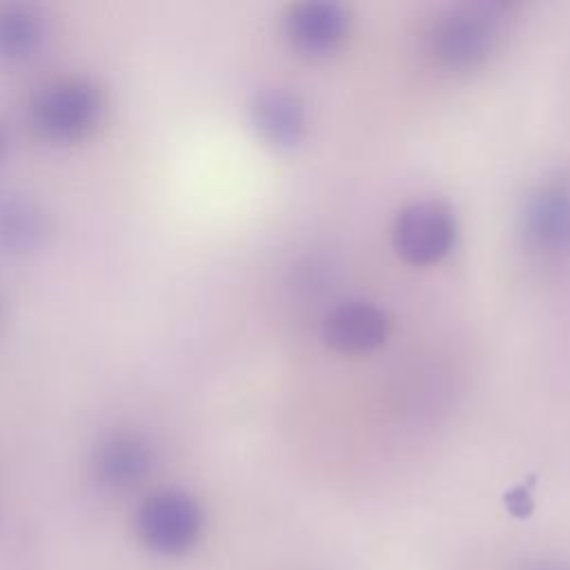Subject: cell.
Returning a JSON list of instances; mask_svg holds the SVG:
<instances>
[{
  "label": "cell",
  "instance_id": "obj_1",
  "mask_svg": "<svg viewBox=\"0 0 570 570\" xmlns=\"http://www.w3.org/2000/svg\"><path fill=\"white\" fill-rule=\"evenodd\" d=\"M505 16L501 4L468 2L445 9L430 27L432 56L450 69H470L485 62L503 40Z\"/></svg>",
  "mask_w": 570,
  "mask_h": 570
},
{
  "label": "cell",
  "instance_id": "obj_2",
  "mask_svg": "<svg viewBox=\"0 0 570 570\" xmlns=\"http://www.w3.org/2000/svg\"><path fill=\"white\" fill-rule=\"evenodd\" d=\"M136 528L149 550L165 557L183 554L200 539L203 510L196 499L185 492H156L140 503Z\"/></svg>",
  "mask_w": 570,
  "mask_h": 570
},
{
  "label": "cell",
  "instance_id": "obj_3",
  "mask_svg": "<svg viewBox=\"0 0 570 570\" xmlns=\"http://www.w3.org/2000/svg\"><path fill=\"white\" fill-rule=\"evenodd\" d=\"M456 238V218L441 200H416L403 207L392 225L396 254L412 265H432L450 254Z\"/></svg>",
  "mask_w": 570,
  "mask_h": 570
},
{
  "label": "cell",
  "instance_id": "obj_4",
  "mask_svg": "<svg viewBox=\"0 0 570 570\" xmlns=\"http://www.w3.org/2000/svg\"><path fill=\"white\" fill-rule=\"evenodd\" d=\"M350 31V13L330 0L296 2L285 13V36L294 49L318 56L334 51Z\"/></svg>",
  "mask_w": 570,
  "mask_h": 570
},
{
  "label": "cell",
  "instance_id": "obj_5",
  "mask_svg": "<svg viewBox=\"0 0 570 570\" xmlns=\"http://www.w3.org/2000/svg\"><path fill=\"white\" fill-rule=\"evenodd\" d=\"M321 334L325 343L336 352H370L385 341L387 316L372 303L347 301L327 312Z\"/></svg>",
  "mask_w": 570,
  "mask_h": 570
},
{
  "label": "cell",
  "instance_id": "obj_6",
  "mask_svg": "<svg viewBox=\"0 0 570 570\" xmlns=\"http://www.w3.org/2000/svg\"><path fill=\"white\" fill-rule=\"evenodd\" d=\"M523 232L530 245L543 252L570 247V185H541L525 203Z\"/></svg>",
  "mask_w": 570,
  "mask_h": 570
},
{
  "label": "cell",
  "instance_id": "obj_7",
  "mask_svg": "<svg viewBox=\"0 0 570 570\" xmlns=\"http://www.w3.org/2000/svg\"><path fill=\"white\" fill-rule=\"evenodd\" d=\"M252 118L258 134L274 147L298 145L307 129L303 100L283 87L263 89L252 105Z\"/></svg>",
  "mask_w": 570,
  "mask_h": 570
},
{
  "label": "cell",
  "instance_id": "obj_8",
  "mask_svg": "<svg viewBox=\"0 0 570 570\" xmlns=\"http://www.w3.org/2000/svg\"><path fill=\"white\" fill-rule=\"evenodd\" d=\"M149 461L151 454L142 441L120 436L100 448L96 456V472L105 485L127 488L147 474Z\"/></svg>",
  "mask_w": 570,
  "mask_h": 570
},
{
  "label": "cell",
  "instance_id": "obj_9",
  "mask_svg": "<svg viewBox=\"0 0 570 570\" xmlns=\"http://www.w3.org/2000/svg\"><path fill=\"white\" fill-rule=\"evenodd\" d=\"M42 111L47 114V125L56 129H69L91 116L94 100L85 89L67 87L65 91H58L49 102H45Z\"/></svg>",
  "mask_w": 570,
  "mask_h": 570
},
{
  "label": "cell",
  "instance_id": "obj_10",
  "mask_svg": "<svg viewBox=\"0 0 570 570\" xmlns=\"http://www.w3.org/2000/svg\"><path fill=\"white\" fill-rule=\"evenodd\" d=\"M505 503H508L510 512H514V514H519V517L528 514V512H530V508H532L530 492H528V490H523V488L512 490V492L505 497Z\"/></svg>",
  "mask_w": 570,
  "mask_h": 570
},
{
  "label": "cell",
  "instance_id": "obj_11",
  "mask_svg": "<svg viewBox=\"0 0 570 570\" xmlns=\"http://www.w3.org/2000/svg\"><path fill=\"white\" fill-rule=\"evenodd\" d=\"M534 570H563V568H557V566H541V568H534Z\"/></svg>",
  "mask_w": 570,
  "mask_h": 570
}]
</instances>
